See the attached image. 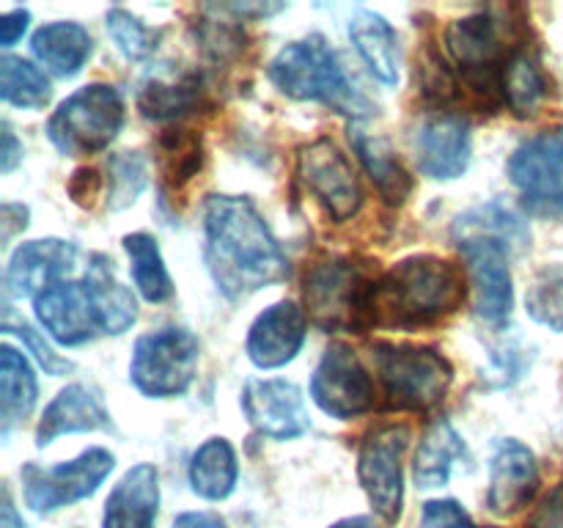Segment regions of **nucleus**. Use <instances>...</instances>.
Listing matches in <instances>:
<instances>
[{
    "instance_id": "39",
    "label": "nucleus",
    "mask_w": 563,
    "mask_h": 528,
    "mask_svg": "<svg viewBox=\"0 0 563 528\" xmlns=\"http://www.w3.org/2000/svg\"><path fill=\"white\" fill-rule=\"evenodd\" d=\"M421 528H476L467 512L456 501H429L423 506Z\"/></svg>"
},
{
    "instance_id": "37",
    "label": "nucleus",
    "mask_w": 563,
    "mask_h": 528,
    "mask_svg": "<svg viewBox=\"0 0 563 528\" xmlns=\"http://www.w3.org/2000/svg\"><path fill=\"white\" fill-rule=\"evenodd\" d=\"M148 170L146 160L137 152H121L110 157V193L108 207L110 209H126L135 204L141 190L146 187Z\"/></svg>"
},
{
    "instance_id": "42",
    "label": "nucleus",
    "mask_w": 563,
    "mask_h": 528,
    "mask_svg": "<svg viewBox=\"0 0 563 528\" xmlns=\"http://www.w3.org/2000/svg\"><path fill=\"white\" fill-rule=\"evenodd\" d=\"M99 190H102V179H99V174L93 168H80L71 176L69 193L80 207H91L93 198L99 196Z\"/></svg>"
},
{
    "instance_id": "32",
    "label": "nucleus",
    "mask_w": 563,
    "mask_h": 528,
    "mask_svg": "<svg viewBox=\"0 0 563 528\" xmlns=\"http://www.w3.org/2000/svg\"><path fill=\"white\" fill-rule=\"evenodd\" d=\"M124 251L132 262L130 270L137 292H141L148 302L168 300V297L174 295V280H170L168 270H165L157 240L148 234H130L124 237Z\"/></svg>"
},
{
    "instance_id": "12",
    "label": "nucleus",
    "mask_w": 563,
    "mask_h": 528,
    "mask_svg": "<svg viewBox=\"0 0 563 528\" xmlns=\"http://www.w3.org/2000/svg\"><path fill=\"white\" fill-rule=\"evenodd\" d=\"M445 47L460 66L467 86L478 94L504 91V44L489 14H471L454 20L445 31Z\"/></svg>"
},
{
    "instance_id": "33",
    "label": "nucleus",
    "mask_w": 563,
    "mask_h": 528,
    "mask_svg": "<svg viewBox=\"0 0 563 528\" xmlns=\"http://www.w3.org/2000/svg\"><path fill=\"white\" fill-rule=\"evenodd\" d=\"M548 97V77L533 53L520 50L509 58L504 69V99L517 116L537 113L539 105Z\"/></svg>"
},
{
    "instance_id": "45",
    "label": "nucleus",
    "mask_w": 563,
    "mask_h": 528,
    "mask_svg": "<svg viewBox=\"0 0 563 528\" xmlns=\"http://www.w3.org/2000/svg\"><path fill=\"white\" fill-rule=\"evenodd\" d=\"M174 528H225V522L212 512H185L176 517Z\"/></svg>"
},
{
    "instance_id": "4",
    "label": "nucleus",
    "mask_w": 563,
    "mask_h": 528,
    "mask_svg": "<svg viewBox=\"0 0 563 528\" xmlns=\"http://www.w3.org/2000/svg\"><path fill=\"white\" fill-rule=\"evenodd\" d=\"M374 280L352 258H324L306 273V308L324 330H361L372 324Z\"/></svg>"
},
{
    "instance_id": "35",
    "label": "nucleus",
    "mask_w": 563,
    "mask_h": 528,
    "mask_svg": "<svg viewBox=\"0 0 563 528\" xmlns=\"http://www.w3.org/2000/svg\"><path fill=\"white\" fill-rule=\"evenodd\" d=\"M526 308L539 324L563 333V264H548L533 275L526 292Z\"/></svg>"
},
{
    "instance_id": "3",
    "label": "nucleus",
    "mask_w": 563,
    "mask_h": 528,
    "mask_svg": "<svg viewBox=\"0 0 563 528\" xmlns=\"http://www.w3.org/2000/svg\"><path fill=\"white\" fill-rule=\"evenodd\" d=\"M269 80L291 99L324 102L352 119L368 113V102L346 80L335 53L322 36L286 44L269 64Z\"/></svg>"
},
{
    "instance_id": "44",
    "label": "nucleus",
    "mask_w": 563,
    "mask_h": 528,
    "mask_svg": "<svg viewBox=\"0 0 563 528\" xmlns=\"http://www.w3.org/2000/svg\"><path fill=\"white\" fill-rule=\"evenodd\" d=\"M22 160V146L16 143L14 132L9 130V124H3V148H0V170L9 174L14 170V165Z\"/></svg>"
},
{
    "instance_id": "14",
    "label": "nucleus",
    "mask_w": 563,
    "mask_h": 528,
    "mask_svg": "<svg viewBox=\"0 0 563 528\" xmlns=\"http://www.w3.org/2000/svg\"><path fill=\"white\" fill-rule=\"evenodd\" d=\"M242 410L253 429L275 440L300 438L311 427L302 391L289 380H251L242 391Z\"/></svg>"
},
{
    "instance_id": "41",
    "label": "nucleus",
    "mask_w": 563,
    "mask_h": 528,
    "mask_svg": "<svg viewBox=\"0 0 563 528\" xmlns=\"http://www.w3.org/2000/svg\"><path fill=\"white\" fill-rule=\"evenodd\" d=\"M526 528H563V479L542 498V504L531 512Z\"/></svg>"
},
{
    "instance_id": "8",
    "label": "nucleus",
    "mask_w": 563,
    "mask_h": 528,
    "mask_svg": "<svg viewBox=\"0 0 563 528\" xmlns=\"http://www.w3.org/2000/svg\"><path fill=\"white\" fill-rule=\"evenodd\" d=\"M410 446L407 424H379L363 438L357 454V479L385 522H396L405 504V473L401 460Z\"/></svg>"
},
{
    "instance_id": "13",
    "label": "nucleus",
    "mask_w": 563,
    "mask_h": 528,
    "mask_svg": "<svg viewBox=\"0 0 563 528\" xmlns=\"http://www.w3.org/2000/svg\"><path fill=\"white\" fill-rule=\"evenodd\" d=\"M297 174H300L306 190H311L328 209L330 218L339 220V223L350 220L361 209V182H357L350 160L328 138H319V141L300 148Z\"/></svg>"
},
{
    "instance_id": "28",
    "label": "nucleus",
    "mask_w": 563,
    "mask_h": 528,
    "mask_svg": "<svg viewBox=\"0 0 563 528\" xmlns=\"http://www.w3.org/2000/svg\"><path fill=\"white\" fill-rule=\"evenodd\" d=\"M36 374L22 352L5 344L0 350V418H3V435L11 432L20 421L31 416L36 405Z\"/></svg>"
},
{
    "instance_id": "23",
    "label": "nucleus",
    "mask_w": 563,
    "mask_h": 528,
    "mask_svg": "<svg viewBox=\"0 0 563 528\" xmlns=\"http://www.w3.org/2000/svg\"><path fill=\"white\" fill-rule=\"evenodd\" d=\"M352 146H355L357 157H361L363 168L368 170L372 182L377 185L379 196L388 204H401L412 190V179L405 170V165L396 157L394 146L388 138L377 135V132L363 130L361 124L352 127Z\"/></svg>"
},
{
    "instance_id": "34",
    "label": "nucleus",
    "mask_w": 563,
    "mask_h": 528,
    "mask_svg": "<svg viewBox=\"0 0 563 528\" xmlns=\"http://www.w3.org/2000/svg\"><path fill=\"white\" fill-rule=\"evenodd\" d=\"M49 80L31 61L5 55L0 61V97L14 108H44L49 102Z\"/></svg>"
},
{
    "instance_id": "10",
    "label": "nucleus",
    "mask_w": 563,
    "mask_h": 528,
    "mask_svg": "<svg viewBox=\"0 0 563 528\" xmlns=\"http://www.w3.org/2000/svg\"><path fill=\"white\" fill-rule=\"evenodd\" d=\"M311 396L319 410L346 421L372 410L377 391L357 352L344 341H330L311 377Z\"/></svg>"
},
{
    "instance_id": "18",
    "label": "nucleus",
    "mask_w": 563,
    "mask_h": 528,
    "mask_svg": "<svg viewBox=\"0 0 563 528\" xmlns=\"http://www.w3.org/2000/svg\"><path fill=\"white\" fill-rule=\"evenodd\" d=\"M308 319L297 302L280 300L269 306L267 311L258 314L256 322L251 324L247 333V358L258 369H278L295 361L297 352L302 350L306 341Z\"/></svg>"
},
{
    "instance_id": "1",
    "label": "nucleus",
    "mask_w": 563,
    "mask_h": 528,
    "mask_svg": "<svg viewBox=\"0 0 563 528\" xmlns=\"http://www.w3.org/2000/svg\"><path fill=\"white\" fill-rule=\"evenodd\" d=\"M207 267L231 300L253 295L286 275V256L247 198L212 196L203 209Z\"/></svg>"
},
{
    "instance_id": "40",
    "label": "nucleus",
    "mask_w": 563,
    "mask_h": 528,
    "mask_svg": "<svg viewBox=\"0 0 563 528\" xmlns=\"http://www.w3.org/2000/svg\"><path fill=\"white\" fill-rule=\"evenodd\" d=\"M3 330H14V333L20 336V339L25 341L27 346H31V352H33V355L38 358V363H42V366H44V372H47V374H55V377H58V374H66V372H69V369H71V361H66V358L55 355V352L49 350V346L44 344L42 339H38V336H36V330H31V328H27L25 322H20V324H11L9 319H5Z\"/></svg>"
},
{
    "instance_id": "31",
    "label": "nucleus",
    "mask_w": 563,
    "mask_h": 528,
    "mask_svg": "<svg viewBox=\"0 0 563 528\" xmlns=\"http://www.w3.org/2000/svg\"><path fill=\"white\" fill-rule=\"evenodd\" d=\"M454 237L456 242L495 240L506 248L528 245L526 223L506 207H500V204H487V207H478L473 212L462 215L454 226Z\"/></svg>"
},
{
    "instance_id": "27",
    "label": "nucleus",
    "mask_w": 563,
    "mask_h": 528,
    "mask_svg": "<svg viewBox=\"0 0 563 528\" xmlns=\"http://www.w3.org/2000/svg\"><path fill=\"white\" fill-rule=\"evenodd\" d=\"M201 102V82L192 75H152L141 82L137 108L146 119L168 121L192 113Z\"/></svg>"
},
{
    "instance_id": "29",
    "label": "nucleus",
    "mask_w": 563,
    "mask_h": 528,
    "mask_svg": "<svg viewBox=\"0 0 563 528\" xmlns=\"http://www.w3.org/2000/svg\"><path fill=\"white\" fill-rule=\"evenodd\" d=\"M460 460H467L465 440L460 438L449 421H434L423 435L416 454V482L418 487H443L451 476V468Z\"/></svg>"
},
{
    "instance_id": "17",
    "label": "nucleus",
    "mask_w": 563,
    "mask_h": 528,
    "mask_svg": "<svg viewBox=\"0 0 563 528\" xmlns=\"http://www.w3.org/2000/svg\"><path fill=\"white\" fill-rule=\"evenodd\" d=\"M418 170L432 179H456L471 163V124L456 113H434L416 130Z\"/></svg>"
},
{
    "instance_id": "19",
    "label": "nucleus",
    "mask_w": 563,
    "mask_h": 528,
    "mask_svg": "<svg viewBox=\"0 0 563 528\" xmlns=\"http://www.w3.org/2000/svg\"><path fill=\"white\" fill-rule=\"evenodd\" d=\"M539 487L537 457L520 440H500L489 462V512L509 517L533 498Z\"/></svg>"
},
{
    "instance_id": "30",
    "label": "nucleus",
    "mask_w": 563,
    "mask_h": 528,
    "mask_svg": "<svg viewBox=\"0 0 563 528\" xmlns=\"http://www.w3.org/2000/svg\"><path fill=\"white\" fill-rule=\"evenodd\" d=\"M236 454L225 438H212L192 454L190 487L207 501H223L236 487Z\"/></svg>"
},
{
    "instance_id": "20",
    "label": "nucleus",
    "mask_w": 563,
    "mask_h": 528,
    "mask_svg": "<svg viewBox=\"0 0 563 528\" xmlns=\"http://www.w3.org/2000/svg\"><path fill=\"white\" fill-rule=\"evenodd\" d=\"M77 248L66 240H33L25 242L11 256L5 270V286L14 297L36 300L44 289L58 284L75 267Z\"/></svg>"
},
{
    "instance_id": "22",
    "label": "nucleus",
    "mask_w": 563,
    "mask_h": 528,
    "mask_svg": "<svg viewBox=\"0 0 563 528\" xmlns=\"http://www.w3.org/2000/svg\"><path fill=\"white\" fill-rule=\"evenodd\" d=\"M110 416L97 399L93 391L86 385H66L58 396L47 405L42 421L36 429V446L53 443L55 438L69 432H97V429H108Z\"/></svg>"
},
{
    "instance_id": "36",
    "label": "nucleus",
    "mask_w": 563,
    "mask_h": 528,
    "mask_svg": "<svg viewBox=\"0 0 563 528\" xmlns=\"http://www.w3.org/2000/svg\"><path fill=\"white\" fill-rule=\"evenodd\" d=\"M159 168L165 182H187L201 168V141L187 130H168L159 138Z\"/></svg>"
},
{
    "instance_id": "9",
    "label": "nucleus",
    "mask_w": 563,
    "mask_h": 528,
    "mask_svg": "<svg viewBox=\"0 0 563 528\" xmlns=\"http://www.w3.org/2000/svg\"><path fill=\"white\" fill-rule=\"evenodd\" d=\"M115 460L108 449H88L69 462H60L55 468H38L27 462L22 468V493L25 504L36 515L69 506L75 501L88 498L99 490V484L110 476Z\"/></svg>"
},
{
    "instance_id": "25",
    "label": "nucleus",
    "mask_w": 563,
    "mask_h": 528,
    "mask_svg": "<svg viewBox=\"0 0 563 528\" xmlns=\"http://www.w3.org/2000/svg\"><path fill=\"white\" fill-rule=\"evenodd\" d=\"M86 286L91 292L93 302H97L102 333L119 336L132 328V322L137 317L135 297L115 278L113 262L108 256H102V253L91 256V264L86 270Z\"/></svg>"
},
{
    "instance_id": "5",
    "label": "nucleus",
    "mask_w": 563,
    "mask_h": 528,
    "mask_svg": "<svg viewBox=\"0 0 563 528\" xmlns=\"http://www.w3.org/2000/svg\"><path fill=\"white\" fill-rule=\"evenodd\" d=\"M124 124V99L108 82H91L66 97L47 124L58 152L69 157L102 152Z\"/></svg>"
},
{
    "instance_id": "24",
    "label": "nucleus",
    "mask_w": 563,
    "mask_h": 528,
    "mask_svg": "<svg viewBox=\"0 0 563 528\" xmlns=\"http://www.w3.org/2000/svg\"><path fill=\"white\" fill-rule=\"evenodd\" d=\"M350 36L361 58L385 86L399 82V38L388 20L374 11H357L350 20Z\"/></svg>"
},
{
    "instance_id": "11",
    "label": "nucleus",
    "mask_w": 563,
    "mask_h": 528,
    "mask_svg": "<svg viewBox=\"0 0 563 528\" xmlns=\"http://www.w3.org/2000/svg\"><path fill=\"white\" fill-rule=\"evenodd\" d=\"M509 179L539 215H563V130L528 138L509 160Z\"/></svg>"
},
{
    "instance_id": "21",
    "label": "nucleus",
    "mask_w": 563,
    "mask_h": 528,
    "mask_svg": "<svg viewBox=\"0 0 563 528\" xmlns=\"http://www.w3.org/2000/svg\"><path fill=\"white\" fill-rule=\"evenodd\" d=\"M159 476L157 468L141 462L130 468L104 504V528H157Z\"/></svg>"
},
{
    "instance_id": "47",
    "label": "nucleus",
    "mask_w": 563,
    "mask_h": 528,
    "mask_svg": "<svg viewBox=\"0 0 563 528\" xmlns=\"http://www.w3.org/2000/svg\"><path fill=\"white\" fill-rule=\"evenodd\" d=\"M0 528H25V522L16 517L14 506H11L9 493L3 495V506H0Z\"/></svg>"
},
{
    "instance_id": "7",
    "label": "nucleus",
    "mask_w": 563,
    "mask_h": 528,
    "mask_svg": "<svg viewBox=\"0 0 563 528\" xmlns=\"http://www.w3.org/2000/svg\"><path fill=\"white\" fill-rule=\"evenodd\" d=\"M198 336L187 328H163L137 339L130 380L152 399L179 396L190 388L198 369Z\"/></svg>"
},
{
    "instance_id": "38",
    "label": "nucleus",
    "mask_w": 563,
    "mask_h": 528,
    "mask_svg": "<svg viewBox=\"0 0 563 528\" xmlns=\"http://www.w3.org/2000/svg\"><path fill=\"white\" fill-rule=\"evenodd\" d=\"M108 31L113 36L115 47L126 55L130 61H141L154 53L159 42V31L143 25L137 16H132L124 9H110L108 11Z\"/></svg>"
},
{
    "instance_id": "46",
    "label": "nucleus",
    "mask_w": 563,
    "mask_h": 528,
    "mask_svg": "<svg viewBox=\"0 0 563 528\" xmlns=\"http://www.w3.org/2000/svg\"><path fill=\"white\" fill-rule=\"evenodd\" d=\"M284 9L280 3H258V6H251V3H236V6H229V11H234V14H242V16H269V14H278V11Z\"/></svg>"
},
{
    "instance_id": "43",
    "label": "nucleus",
    "mask_w": 563,
    "mask_h": 528,
    "mask_svg": "<svg viewBox=\"0 0 563 528\" xmlns=\"http://www.w3.org/2000/svg\"><path fill=\"white\" fill-rule=\"evenodd\" d=\"M27 20H31V14H27L25 9H14L9 11V14H3V20H0V44H3V47H11L16 38H22Z\"/></svg>"
},
{
    "instance_id": "26",
    "label": "nucleus",
    "mask_w": 563,
    "mask_h": 528,
    "mask_svg": "<svg viewBox=\"0 0 563 528\" xmlns=\"http://www.w3.org/2000/svg\"><path fill=\"white\" fill-rule=\"evenodd\" d=\"M31 50L53 75L75 77L91 55V36L77 22H49L33 33Z\"/></svg>"
},
{
    "instance_id": "2",
    "label": "nucleus",
    "mask_w": 563,
    "mask_h": 528,
    "mask_svg": "<svg viewBox=\"0 0 563 528\" xmlns=\"http://www.w3.org/2000/svg\"><path fill=\"white\" fill-rule=\"evenodd\" d=\"M465 273L438 256H410L394 264L372 292V324L423 328L465 302Z\"/></svg>"
},
{
    "instance_id": "15",
    "label": "nucleus",
    "mask_w": 563,
    "mask_h": 528,
    "mask_svg": "<svg viewBox=\"0 0 563 528\" xmlns=\"http://www.w3.org/2000/svg\"><path fill=\"white\" fill-rule=\"evenodd\" d=\"M33 308H36V319L42 322V328L64 346L91 341L102 330L97 302H93L86 280L82 284L58 280L33 300Z\"/></svg>"
},
{
    "instance_id": "6",
    "label": "nucleus",
    "mask_w": 563,
    "mask_h": 528,
    "mask_svg": "<svg viewBox=\"0 0 563 528\" xmlns=\"http://www.w3.org/2000/svg\"><path fill=\"white\" fill-rule=\"evenodd\" d=\"M374 361L390 402L407 410H427L443 402L454 380L451 363L429 346L377 344Z\"/></svg>"
},
{
    "instance_id": "48",
    "label": "nucleus",
    "mask_w": 563,
    "mask_h": 528,
    "mask_svg": "<svg viewBox=\"0 0 563 528\" xmlns=\"http://www.w3.org/2000/svg\"><path fill=\"white\" fill-rule=\"evenodd\" d=\"M330 528H377V526H374L372 517H346V520L335 522V526Z\"/></svg>"
},
{
    "instance_id": "16",
    "label": "nucleus",
    "mask_w": 563,
    "mask_h": 528,
    "mask_svg": "<svg viewBox=\"0 0 563 528\" xmlns=\"http://www.w3.org/2000/svg\"><path fill=\"white\" fill-rule=\"evenodd\" d=\"M476 292V314L489 324H504L515 306L509 273V248L495 240L460 242Z\"/></svg>"
}]
</instances>
